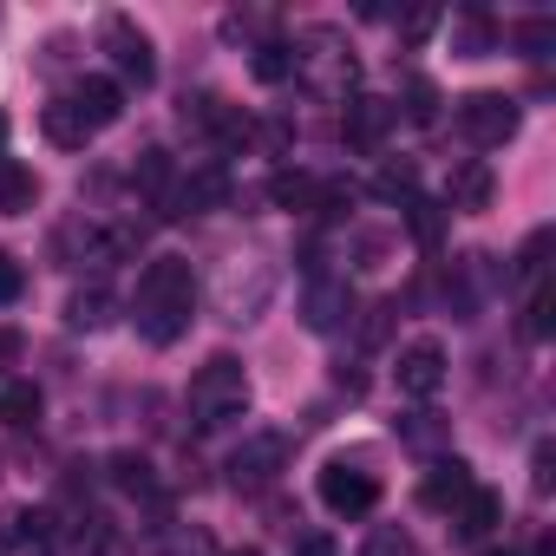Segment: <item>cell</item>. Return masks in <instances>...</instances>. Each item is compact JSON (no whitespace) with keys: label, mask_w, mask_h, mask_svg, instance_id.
Returning <instances> with one entry per match:
<instances>
[{"label":"cell","mask_w":556,"mask_h":556,"mask_svg":"<svg viewBox=\"0 0 556 556\" xmlns=\"http://www.w3.org/2000/svg\"><path fill=\"white\" fill-rule=\"evenodd\" d=\"M190 315H197V275L184 255H157L144 275H138V302H131V321L151 348H170L190 334Z\"/></svg>","instance_id":"obj_1"},{"label":"cell","mask_w":556,"mask_h":556,"mask_svg":"<svg viewBox=\"0 0 556 556\" xmlns=\"http://www.w3.org/2000/svg\"><path fill=\"white\" fill-rule=\"evenodd\" d=\"M242 413H249V374H242V361H236V354L203 361L197 380H190V419H197L203 432H216V426H229V419H242Z\"/></svg>","instance_id":"obj_2"},{"label":"cell","mask_w":556,"mask_h":556,"mask_svg":"<svg viewBox=\"0 0 556 556\" xmlns=\"http://www.w3.org/2000/svg\"><path fill=\"white\" fill-rule=\"evenodd\" d=\"M295 73H308L321 92H334V99H348L354 92V79H361V66H354V53L341 47V34L334 27H315V34H302V47H295Z\"/></svg>","instance_id":"obj_3"},{"label":"cell","mask_w":556,"mask_h":556,"mask_svg":"<svg viewBox=\"0 0 556 556\" xmlns=\"http://www.w3.org/2000/svg\"><path fill=\"white\" fill-rule=\"evenodd\" d=\"M458 131H465L478 151L510 144V138H517V99H504V92H471V99H458Z\"/></svg>","instance_id":"obj_4"},{"label":"cell","mask_w":556,"mask_h":556,"mask_svg":"<svg viewBox=\"0 0 556 556\" xmlns=\"http://www.w3.org/2000/svg\"><path fill=\"white\" fill-rule=\"evenodd\" d=\"M321 504H328L334 517H367V510L380 504V478H374L367 465L334 458V465H321Z\"/></svg>","instance_id":"obj_5"},{"label":"cell","mask_w":556,"mask_h":556,"mask_svg":"<svg viewBox=\"0 0 556 556\" xmlns=\"http://www.w3.org/2000/svg\"><path fill=\"white\" fill-rule=\"evenodd\" d=\"M105 53H112V66H118V79H125V86H138V92H144V86L157 79L151 34H144V27H131L125 14H112V21H105Z\"/></svg>","instance_id":"obj_6"},{"label":"cell","mask_w":556,"mask_h":556,"mask_svg":"<svg viewBox=\"0 0 556 556\" xmlns=\"http://www.w3.org/2000/svg\"><path fill=\"white\" fill-rule=\"evenodd\" d=\"M282 465H289V439H282V432H255V439L236 445V458H229V484H236V491L275 484V478H282Z\"/></svg>","instance_id":"obj_7"},{"label":"cell","mask_w":556,"mask_h":556,"mask_svg":"<svg viewBox=\"0 0 556 556\" xmlns=\"http://www.w3.org/2000/svg\"><path fill=\"white\" fill-rule=\"evenodd\" d=\"M393 374H400V393H413V400H432V393L445 387V348H439V341H406Z\"/></svg>","instance_id":"obj_8"},{"label":"cell","mask_w":556,"mask_h":556,"mask_svg":"<svg viewBox=\"0 0 556 556\" xmlns=\"http://www.w3.org/2000/svg\"><path fill=\"white\" fill-rule=\"evenodd\" d=\"M393 118H400V105H387V99H348V112H341V138H348L354 151H374V144L393 131Z\"/></svg>","instance_id":"obj_9"},{"label":"cell","mask_w":556,"mask_h":556,"mask_svg":"<svg viewBox=\"0 0 556 556\" xmlns=\"http://www.w3.org/2000/svg\"><path fill=\"white\" fill-rule=\"evenodd\" d=\"M497 523H504V497H497V491H484V484H471V491L452 504V530H458L465 543H484Z\"/></svg>","instance_id":"obj_10"},{"label":"cell","mask_w":556,"mask_h":556,"mask_svg":"<svg viewBox=\"0 0 556 556\" xmlns=\"http://www.w3.org/2000/svg\"><path fill=\"white\" fill-rule=\"evenodd\" d=\"M73 112H79L92 131H105V125H118V112H125V86H118V79H79Z\"/></svg>","instance_id":"obj_11"},{"label":"cell","mask_w":556,"mask_h":556,"mask_svg":"<svg viewBox=\"0 0 556 556\" xmlns=\"http://www.w3.org/2000/svg\"><path fill=\"white\" fill-rule=\"evenodd\" d=\"M452 47H458L465 60H491V53L504 47V27H497L484 8H465V14L452 21Z\"/></svg>","instance_id":"obj_12"},{"label":"cell","mask_w":556,"mask_h":556,"mask_svg":"<svg viewBox=\"0 0 556 556\" xmlns=\"http://www.w3.org/2000/svg\"><path fill=\"white\" fill-rule=\"evenodd\" d=\"M445 197H452V210H491V197H497V177H491V164H484V157H465V164L452 170Z\"/></svg>","instance_id":"obj_13"},{"label":"cell","mask_w":556,"mask_h":556,"mask_svg":"<svg viewBox=\"0 0 556 556\" xmlns=\"http://www.w3.org/2000/svg\"><path fill=\"white\" fill-rule=\"evenodd\" d=\"M471 484H478V478H471V465H465V458H439V465L426 471V484H419V497H426L432 510H452V504H458V497H465Z\"/></svg>","instance_id":"obj_14"},{"label":"cell","mask_w":556,"mask_h":556,"mask_svg":"<svg viewBox=\"0 0 556 556\" xmlns=\"http://www.w3.org/2000/svg\"><path fill=\"white\" fill-rule=\"evenodd\" d=\"M40 203V177L14 157H0V216H27Z\"/></svg>","instance_id":"obj_15"},{"label":"cell","mask_w":556,"mask_h":556,"mask_svg":"<svg viewBox=\"0 0 556 556\" xmlns=\"http://www.w3.org/2000/svg\"><path fill=\"white\" fill-rule=\"evenodd\" d=\"M40 131H47V144H60V151H86V138H92V125L73 112V99H53V105L40 112Z\"/></svg>","instance_id":"obj_16"},{"label":"cell","mask_w":556,"mask_h":556,"mask_svg":"<svg viewBox=\"0 0 556 556\" xmlns=\"http://www.w3.org/2000/svg\"><path fill=\"white\" fill-rule=\"evenodd\" d=\"M105 321H112V295L105 289H73L66 295V328L73 334H99Z\"/></svg>","instance_id":"obj_17"},{"label":"cell","mask_w":556,"mask_h":556,"mask_svg":"<svg viewBox=\"0 0 556 556\" xmlns=\"http://www.w3.org/2000/svg\"><path fill=\"white\" fill-rule=\"evenodd\" d=\"M348 308H354V302H348V282H315V289H308V328H315V334L341 328Z\"/></svg>","instance_id":"obj_18"},{"label":"cell","mask_w":556,"mask_h":556,"mask_svg":"<svg viewBox=\"0 0 556 556\" xmlns=\"http://www.w3.org/2000/svg\"><path fill=\"white\" fill-rule=\"evenodd\" d=\"M249 73H255L262 86H282V79H295V47H289V40H262V47L249 53Z\"/></svg>","instance_id":"obj_19"},{"label":"cell","mask_w":556,"mask_h":556,"mask_svg":"<svg viewBox=\"0 0 556 556\" xmlns=\"http://www.w3.org/2000/svg\"><path fill=\"white\" fill-rule=\"evenodd\" d=\"M315 184L321 177H308V170H275L268 177V203L275 210H315Z\"/></svg>","instance_id":"obj_20"},{"label":"cell","mask_w":556,"mask_h":556,"mask_svg":"<svg viewBox=\"0 0 556 556\" xmlns=\"http://www.w3.org/2000/svg\"><path fill=\"white\" fill-rule=\"evenodd\" d=\"M131 177H138V190L144 197H170V184H177V164H170V151H138V164H131Z\"/></svg>","instance_id":"obj_21"},{"label":"cell","mask_w":556,"mask_h":556,"mask_svg":"<svg viewBox=\"0 0 556 556\" xmlns=\"http://www.w3.org/2000/svg\"><path fill=\"white\" fill-rule=\"evenodd\" d=\"M510 47H517L523 60H549V47H556V21H549V14L517 21V27H510Z\"/></svg>","instance_id":"obj_22"},{"label":"cell","mask_w":556,"mask_h":556,"mask_svg":"<svg viewBox=\"0 0 556 556\" xmlns=\"http://www.w3.org/2000/svg\"><path fill=\"white\" fill-rule=\"evenodd\" d=\"M374 197H380V203H413V197H419V170H413L406 157L380 164V177H374Z\"/></svg>","instance_id":"obj_23"},{"label":"cell","mask_w":556,"mask_h":556,"mask_svg":"<svg viewBox=\"0 0 556 556\" xmlns=\"http://www.w3.org/2000/svg\"><path fill=\"white\" fill-rule=\"evenodd\" d=\"M406 229H413V242L439 249V236H445V203H432V197H413V203H406Z\"/></svg>","instance_id":"obj_24"},{"label":"cell","mask_w":556,"mask_h":556,"mask_svg":"<svg viewBox=\"0 0 556 556\" xmlns=\"http://www.w3.org/2000/svg\"><path fill=\"white\" fill-rule=\"evenodd\" d=\"M543 255H549V229H530L523 249H517V282L523 289H543Z\"/></svg>","instance_id":"obj_25"},{"label":"cell","mask_w":556,"mask_h":556,"mask_svg":"<svg viewBox=\"0 0 556 556\" xmlns=\"http://www.w3.org/2000/svg\"><path fill=\"white\" fill-rule=\"evenodd\" d=\"M0 419H8V426H34V419H40V387L14 380L8 393H0Z\"/></svg>","instance_id":"obj_26"},{"label":"cell","mask_w":556,"mask_h":556,"mask_svg":"<svg viewBox=\"0 0 556 556\" xmlns=\"http://www.w3.org/2000/svg\"><path fill=\"white\" fill-rule=\"evenodd\" d=\"M354 197H361V190H354L348 177H321V184H315V216H328V223H334V216H348V210H354Z\"/></svg>","instance_id":"obj_27"},{"label":"cell","mask_w":556,"mask_h":556,"mask_svg":"<svg viewBox=\"0 0 556 556\" xmlns=\"http://www.w3.org/2000/svg\"><path fill=\"white\" fill-rule=\"evenodd\" d=\"M112 484H118V491H151V484H157V478H151V458L112 452Z\"/></svg>","instance_id":"obj_28"},{"label":"cell","mask_w":556,"mask_h":556,"mask_svg":"<svg viewBox=\"0 0 556 556\" xmlns=\"http://www.w3.org/2000/svg\"><path fill=\"white\" fill-rule=\"evenodd\" d=\"M406 118H413V125H432V118H439V86L419 79V73L406 79Z\"/></svg>","instance_id":"obj_29"},{"label":"cell","mask_w":556,"mask_h":556,"mask_svg":"<svg viewBox=\"0 0 556 556\" xmlns=\"http://www.w3.org/2000/svg\"><path fill=\"white\" fill-rule=\"evenodd\" d=\"M8 536L14 543H47L53 536V510H14L8 517Z\"/></svg>","instance_id":"obj_30"},{"label":"cell","mask_w":556,"mask_h":556,"mask_svg":"<svg viewBox=\"0 0 556 556\" xmlns=\"http://www.w3.org/2000/svg\"><path fill=\"white\" fill-rule=\"evenodd\" d=\"M556 302H549V289H530V308H523V334L530 341H549V328H556V315H549Z\"/></svg>","instance_id":"obj_31"},{"label":"cell","mask_w":556,"mask_h":556,"mask_svg":"<svg viewBox=\"0 0 556 556\" xmlns=\"http://www.w3.org/2000/svg\"><path fill=\"white\" fill-rule=\"evenodd\" d=\"M27 295V268H21V255H8V249H0V308H8V302H21Z\"/></svg>","instance_id":"obj_32"},{"label":"cell","mask_w":556,"mask_h":556,"mask_svg":"<svg viewBox=\"0 0 556 556\" xmlns=\"http://www.w3.org/2000/svg\"><path fill=\"white\" fill-rule=\"evenodd\" d=\"M367 556H419V543H413L406 530H393V523H387V530H374V543H367Z\"/></svg>","instance_id":"obj_33"},{"label":"cell","mask_w":556,"mask_h":556,"mask_svg":"<svg viewBox=\"0 0 556 556\" xmlns=\"http://www.w3.org/2000/svg\"><path fill=\"white\" fill-rule=\"evenodd\" d=\"M432 27H439V8H413V14L400 21V40H406V47H419Z\"/></svg>","instance_id":"obj_34"},{"label":"cell","mask_w":556,"mask_h":556,"mask_svg":"<svg viewBox=\"0 0 556 556\" xmlns=\"http://www.w3.org/2000/svg\"><path fill=\"white\" fill-rule=\"evenodd\" d=\"M530 484H536V491L556 484V452H549V445H536V458H530Z\"/></svg>","instance_id":"obj_35"},{"label":"cell","mask_w":556,"mask_h":556,"mask_svg":"<svg viewBox=\"0 0 556 556\" xmlns=\"http://www.w3.org/2000/svg\"><path fill=\"white\" fill-rule=\"evenodd\" d=\"M295 556H334V536L328 530H302L295 536Z\"/></svg>","instance_id":"obj_36"},{"label":"cell","mask_w":556,"mask_h":556,"mask_svg":"<svg viewBox=\"0 0 556 556\" xmlns=\"http://www.w3.org/2000/svg\"><path fill=\"white\" fill-rule=\"evenodd\" d=\"M432 439H439L432 413H413V426H406V445H432Z\"/></svg>","instance_id":"obj_37"},{"label":"cell","mask_w":556,"mask_h":556,"mask_svg":"<svg viewBox=\"0 0 556 556\" xmlns=\"http://www.w3.org/2000/svg\"><path fill=\"white\" fill-rule=\"evenodd\" d=\"M14 354H21V334H14V328H0V367H8Z\"/></svg>","instance_id":"obj_38"},{"label":"cell","mask_w":556,"mask_h":556,"mask_svg":"<svg viewBox=\"0 0 556 556\" xmlns=\"http://www.w3.org/2000/svg\"><path fill=\"white\" fill-rule=\"evenodd\" d=\"M8 131H14V125H8V112H0V157H8Z\"/></svg>","instance_id":"obj_39"},{"label":"cell","mask_w":556,"mask_h":556,"mask_svg":"<svg viewBox=\"0 0 556 556\" xmlns=\"http://www.w3.org/2000/svg\"><path fill=\"white\" fill-rule=\"evenodd\" d=\"M484 556H517V549H484Z\"/></svg>","instance_id":"obj_40"},{"label":"cell","mask_w":556,"mask_h":556,"mask_svg":"<svg viewBox=\"0 0 556 556\" xmlns=\"http://www.w3.org/2000/svg\"><path fill=\"white\" fill-rule=\"evenodd\" d=\"M236 556H262V549H236Z\"/></svg>","instance_id":"obj_41"}]
</instances>
